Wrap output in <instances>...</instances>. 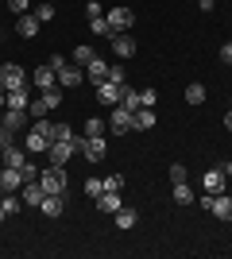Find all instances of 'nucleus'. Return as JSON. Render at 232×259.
<instances>
[{
	"instance_id": "21",
	"label": "nucleus",
	"mask_w": 232,
	"mask_h": 259,
	"mask_svg": "<svg viewBox=\"0 0 232 259\" xmlns=\"http://www.w3.org/2000/svg\"><path fill=\"white\" fill-rule=\"evenodd\" d=\"M85 74H89V81H93V85H97V81H105V77H109V62H105V58H93V62L85 66Z\"/></svg>"
},
{
	"instance_id": "7",
	"label": "nucleus",
	"mask_w": 232,
	"mask_h": 259,
	"mask_svg": "<svg viewBox=\"0 0 232 259\" xmlns=\"http://www.w3.org/2000/svg\"><path fill=\"white\" fill-rule=\"evenodd\" d=\"M109 132L112 136H128V132H132V112H128L124 105H116L109 112Z\"/></svg>"
},
{
	"instance_id": "6",
	"label": "nucleus",
	"mask_w": 232,
	"mask_h": 259,
	"mask_svg": "<svg viewBox=\"0 0 232 259\" xmlns=\"http://www.w3.org/2000/svg\"><path fill=\"white\" fill-rule=\"evenodd\" d=\"M0 85H4V89H27V74H23V66L4 62V66H0Z\"/></svg>"
},
{
	"instance_id": "4",
	"label": "nucleus",
	"mask_w": 232,
	"mask_h": 259,
	"mask_svg": "<svg viewBox=\"0 0 232 259\" xmlns=\"http://www.w3.org/2000/svg\"><path fill=\"white\" fill-rule=\"evenodd\" d=\"M39 186H43L47 194H66V166H47V170H39Z\"/></svg>"
},
{
	"instance_id": "35",
	"label": "nucleus",
	"mask_w": 232,
	"mask_h": 259,
	"mask_svg": "<svg viewBox=\"0 0 232 259\" xmlns=\"http://www.w3.org/2000/svg\"><path fill=\"white\" fill-rule=\"evenodd\" d=\"M105 81H112V85H124V81H128L124 66H120V62H116V66H109V77H105Z\"/></svg>"
},
{
	"instance_id": "45",
	"label": "nucleus",
	"mask_w": 232,
	"mask_h": 259,
	"mask_svg": "<svg viewBox=\"0 0 232 259\" xmlns=\"http://www.w3.org/2000/svg\"><path fill=\"white\" fill-rule=\"evenodd\" d=\"M221 58H224V62H232V43H224V47H221Z\"/></svg>"
},
{
	"instance_id": "48",
	"label": "nucleus",
	"mask_w": 232,
	"mask_h": 259,
	"mask_svg": "<svg viewBox=\"0 0 232 259\" xmlns=\"http://www.w3.org/2000/svg\"><path fill=\"white\" fill-rule=\"evenodd\" d=\"M224 174H228V182H232V159H228V162H224Z\"/></svg>"
},
{
	"instance_id": "18",
	"label": "nucleus",
	"mask_w": 232,
	"mask_h": 259,
	"mask_svg": "<svg viewBox=\"0 0 232 259\" xmlns=\"http://www.w3.org/2000/svg\"><path fill=\"white\" fill-rule=\"evenodd\" d=\"M0 120H4V128H12L16 136L27 128V112H20V108H4V116H0Z\"/></svg>"
},
{
	"instance_id": "10",
	"label": "nucleus",
	"mask_w": 232,
	"mask_h": 259,
	"mask_svg": "<svg viewBox=\"0 0 232 259\" xmlns=\"http://www.w3.org/2000/svg\"><path fill=\"white\" fill-rule=\"evenodd\" d=\"M105 16H109L112 31H128V27L135 23V12H132V8H109Z\"/></svg>"
},
{
	"instance_id": "5",
	"label": "nucleus",
	"mask_w": 232,
	"mask_h": 259,
	"mask_svg": "<svg viewBox=\"0 0 232 259\" xmlns=\"http://www.w3.org/2000/svg\"><path fill=\"white\" fill-rule=\"evenodd\" d=\"M201 190H205V194H224V190H228V174H224V166H209V170L201 174Z\"/></svg>"
},
{
	"instance_id": "1",
	"label": "nucleus",
	"mask_w": 232,
	"mask_h": 259,
	"mask_svg": "<svg viewBox=\"0 0 232 259\" xmlns=\"http://www.w3.org/2000/svg\"><path fill=\"white\" fill-rule=\"evenodd\" d=\"M23 151L31 155H47L51 151V120H35L31 128H27V136H23Z\"/></svg>"
},
{
	"instance_id": "27",
	"label": "nucleus",
	"mask_w": 232,
	"mask_h": 259,
	"mask_svg": "<svg viewBox=\"0 0 232 259\" xmlns=\"http://www.w3.org/2000/svg\"><path fill=\"white\" fill-rule=\"evenodd\" d=\"M186 101L190 105H205V85H201V81H190L186 85Z\"/></svg>"
},
{
	"instance_id": "34",
	"label": "nucleus",
	"mask_w": 232,
	"mask_h": 259,
	"mask_svg": "<svg viewBox=\"0 0 232 259\" xmlns=\"http://www.w3.org/2000/svg\"><path fill=\"white\" fill-rule=\"evenodd\" d=\"M85 194L93 197V201H97V197L105 194V178H85Z\"/></svg>"
},
{
	"instance_id": "44",
	"label": "nucleus",
	"mask_w": 232,
	"mask_h": 259,
	"mask_svg": "<svg viewBox=\"0 0 232 259\" xmlns=\"http://www.w3.org/2000/svg\"><path fill=\"white\" fill-rule=\"evenodd\" d=\"M198 8L201 12H213V8H217V0H198Z\"/></svg>"
},
{
	"instance_id": "38",
	"label": "nucleus",
	"mask_w": 232,
	"mask_h": 259,
	"mask_svg": "<svg viewBox=\"0 0 232 259\" xmlns=\"http://www.w3.org/2000/svg\"><path fill=\"white\" fill-rule=\"evenodd\" d=\"M140 101H144V108H155V101H159V93H155V89H140Z\"/></svg>"
},
{
	"instance_id": "17",
	"label": "nucleus",
	"mask_w": 232,
	"mask_h": 259,
	"mask_svg": "<svg viewBox=\"0 0 232 259\" xmlns=\"http://www.w3.org/2000/svg\"><path fill=\"white\" fill-rule=\"evenodd\" d=\"M43 197H47V190L43 186H39V178H35V182H23V205H43Z\"/></svg>"
},
{
	"instance_id": "22",
	"label": "nucleus",
	"mask_w": 232,
	"mask_h": 259,
	"mask_svg": "<svg viewBox=\"0 0 232 259\" xmlns=\"http://www.w3.org/2000/svg\"><path fill=\"white\" fill-rule=\"evenodd\" d=\"M89 31L101 35V39H112V23H109V16H89Z\"/></svg>"
},
{
	"instance_id": "40",
	"label": "nucleus",
	"mask_w": 232,
	"mask_h": 259,
	"mask_svg": "<svg viewBox=\"0 0 232 259\" xmlns=\"http://www.w3.org/2000/svg\"><path fill=\"white\" fill-rule=\"evenodd\" d=\"M105 190H124V174H109V178H105Z\"/></svg>"
},
{
	"instance_id": "15",
	"label": "nucleus",
	"mask_w": 232,
	"mask_h": 259,
	"mask_svg": "<svg viewBox=\"0 0 232 259\" xmlns=\"http://www.w3.org/2000/svg\"><path fill=\"white\" fill-rule=\"evenodd\" d=\"M0 186H4V190H23V170L20 166H4V170H0Z\"/></svg>"
},
{
	"instance_id": "26",
	"label": "nucleus",
	"mask_w": 232,
	"mask_h": 259,
	"mask_svg": "<svg viewBox=\"0 0 232 259\" xmlns=\"http://www.w3.org/2000/svg\"><path fill=\"white\" fill-rule=\"evenodd\" d=\"M39 209H43L47 217H62V194H47Z\"/></svg>"
},
{
	"instance_id": "29",
	"label": "nucleus",
	"mask_w": 232,
	"mask_h": 259,
	"mask_svg": "<svg viewBox=\"0 0 232 259\" xmlns=\"http://www.w3.org/2000/svg\"><path fill=\"white\" fill-rule=\"evenodd\" d=\"M93 58H97V51H93V47H85V43L74 47V62H77V66H89Z\"/></svg>"
},
{
	"instance_id": "23",
	"label": "nucleus",
	"mask_w": 232,
	"mask_h": 259,
	"mask_svg": "<svg viewBox=\"0 0 232 259\" xmlns=\"http://www.w3.org/2000/svg\"><path fill=\"white\" fill-rule=\"evenodd\" d=\"M27 105H31L27 89H8V105H4V108H20V112H27Z\"/></svg>"
},
{
	"instance_id": "16",
	"label": "nucleus",
	"mask_w": 232,
	"mask_h": 259,
	"mask_svg": "<svg viewBox=\"0 0 232 259\" xmlns=\"http://www.w3.org/2000/svg\"><path fill=\"white\" fill-rule=\"evenodd\" d=\"M159 120H155V108H140V112H132V132H151Z\"/></svg>"
},
{
	"instance_id": "3",
	"label": "nucleus",
	"mask_w": 232,
	"mask_h": 259,
	"mask_svg": "<svg viewBox=\"0 0 232 259\" xmlns=\"http://www.w3.org/2000/svg\"><path fill=\"white\" fill-rule=\"evenodd\" d=\"M81 143H85V136H74V140H55V143H51V151H47V159L55 162V166H66V162L74 159V151H81Z\"/></svg>"
},
{
	"instance_id": "13",
	"label": "nucleus",
	"mask_w": 232,
	"mask_h": 259,
	"mask_svg": "<svg viewBox=\"0 0 232 259\" xmlns=\"http://www.w3.org/2000/svg\"><path fill=\"white\" fill-rule=\"evenodd\" d=\"M93 97H97L105 108H116V105H120V85H112V81H97V93H93Z\"/></svg>"
},
{
	"instance_id": "30",
	"label": "nucleus",
	"mask_w": 232,
	"mask_h": 259,
	"mask_svg": "<svg viewBox=\"0 0 232 259\" xmlns=\"http://www.w3.org/2000/svg\"><path fill=\"white\" fill-rule=\"evenodd\" d=\"M55 140H74V128H70V124H55V120H51V143Z\"/></svg>"
},
{
	"instance_id": "50",
	"label": "nucleus",
	"mask_w": 232,
	"mask_h": 259,
	"mask_svg": "<svg viewBox=\"0 0 232 259\" xmlns=\"http://www.w3.org/2000/svg\"><path fill=\"white\" fill-rule=\"evenodd\" d=\"M0 128H4V120H0Z\"/></svg>"
},
{
	"instance_id": "36",
	"label": "nucleus",
	"mask_w": 232,
	"mask_h": 259,
	"mask_svg": "<svg viewBox=\"0 0 232 259\" xmlns=\"http://www.w3.org/2000/svg\"><path fill=\"white\" fill-rule=\"evenodd\" d=\"M8 12L12 16H27V12H31V0H8Z\"/></svg>"
},
{
	"instance_id": "14",
	"label": "nucleus",
	"mask_w": 232,
	"mask_h": 259,
	"mask_svg": "<svg viewBox=\"0 0 232 259\" xmlns=\"http://www.w3.org/2000/svg\"><path fill=\"white\" fill-rule=\"evenodd\" d=\"M39 27H43V23L35 20V12H27V16H16V31H20L23 39H35V35H39Z\"/></svg>"
},
{
	"instance_id": "2",
	"label": "nucleus",
	"mask_w": 232,
	"mask_h": 259,
	"mask_svg": "<svg viewBox=\"0 0 232 259\" xmlns=\"http://www.w3.org/2000/svg\"><path fill=\"white\" fill-rule=\"evenodd\" d=\"M201 201V209L209 217H217V221H232V194L224 190V194H201L198 197Z\"/></svg>"
},
{
	"instance_id": "8",
	"label": "nucleus",
	"mask_w": 232,
	"mask_h": 259,
	"mask_svg": "<svg viewBox=\"0 0 232 259\" xmlns=\"http://www.w3.org/2000/svg\"><path fill=\"white\" fill-rule=\"evenodd\" d=\"M81 151H85V159H89V162H101L105 155H109V140H105V136H85Z\"/></svg>"
},
{
	"instance_id": "43",
	"label": "nucleus",
	"mask_w": 232,
	"mask_h": 259,
	"mask_svg": "<svg viewBox=\"0 0 232 259\" xmlns=\"http://www.w3.org/2000/svg\"><path fill=\"white\" fill-rule=\"evenodd\" d=\"M85 12L89 16H105V12H101V0H85Z\"/></svg>"
},
{
	"instance_id": "41",
	"label": "nucleus",
	"mask_w": 232,
	"mask_h": 259,
	"mask_svg": "<svg viewBox=\"0 0 232 259\" xmlns=\"http://www.w3.org/2000/svg\"><path fill=\"white\" fill-rule=\"evenodd\" d=\"M20 170H23V182H35V178H39V166H31V162H23Z\"/></svg>"
},
{
	"instance_id": "51",
	"label": "nucleus",
	"mask_w": 232,
	"mask_h": 259,
	"mask_svg": "<svg viewBox=\"0 0 232 259\" xmlns=\"http://www.w3.org/2000/svg\"><path fill=\"white\" fill-rule=\"evenodd\" d=\"M51 4H55V0H51Z\"/></svg>"
},
{
	"instance_id": "28",
	"label": "nucleus",
	"mask_w": 232,
	"mask_h": 259,
	"mask_svg": "<svg viewBox=\"0 0 232 259\" xmlns=\"http://www.w3.org/2000/svg\"><path fill=\"white\" fill-rule=\"evenodd\" d=\"M35 20H39V23H51V20H55V4H51V0H43V4H35Z\"/></svg>"
},
{
	"instance_id": "49",
	"label": "nucleus",
	"mask_w": 232,
	"mask_h": 259,
	"mask_svg": "<svg viewBox=\"0 0 232 259\" xmlns=\"http://www.w3.org/2000/svg\"><path fill=\"white\" fill-rule=\"evenodd\" d=\"M4 221H8V213H4V205H0V225H4Z\"/></svg>"
},
{
	"instance_id": "37",
	"label": "nucleus",
	"mask_w": 232,
	"mask_h": 259,
	"mask_svg": "<svg viewBox=\"0 0 232 259\" xmlns=\"http://www.w3.org/2000/svg\"><path fill=\"white\" fill-rule=\"evenodd\" d=\"M39 93H43L47 108H58V105H62V93H58V89H39Z\"/></svg>"
},
{
	"instance_id": "20",
	"label": "nucleus",
	"mask_w": 232,
	"mask_h": 259,
	"mask_svg": "<svg viewBox=\"0 0 232 259\" xmlns=\"http://www.w3.org/2000/svg\"><path fill=\"white\" fill-rule=\"evenodd\" d=\"M112 217H116V228H120V232H128V228H135V221H140V213H135L132 205H120V209H116V213H112Z\"/></svg>"
},
{
	"instance_id": "12",
	"label": "nucleus",
	"mask_w": 232,
	"mask_h": 259,
	"mask_svg": "<svg viewBox=\"0 0 232 259\" xmlns=\"http://www.w3.org/2000/svg\"><path fill=\"white\" fill-rule=\"evenodd\" d=\"M112 54H116V58H132L135 54V39L128 31H112Z\"/></svg>"
},
{
	"instance_id": "25",
	"label": "nucleus",
	"mask_w": 232,
	"mask_h": 259,
	"mask_svg": "<svg viewBox=\"0 0 232 259\" xmlns=\"http://www.w3.org/2000/svg\"><path fill=\"white\" fill-rule=\"evenodd\" d=\"M4 166H23V162H27V155H23V147H16V143H12V147H4Z\"/></svg>"
},
{
	"instance_id": "24",
	"label": "nucleus",
	"mask_w": 232,
	"mask_h": 259,
	"mask_svg": "<svg viewBox=\"0 0 232 259\" xmlns=\"http://www.w3.org/2000/svg\"><path fill=\"white\" fill-rule=\"evenodd\" d=\"M174 201H178V205H194V201H198L194 186H186V182H174Z\"/></svg>"
},
{
	"instance_id": "9",
	"label": "nucleus",
	"mask_w": 232,
	"mask_h": 259,
	"mask_svg": "<svg viewBox=\"0 0 232 259\" xmlns=\"http://www.w3.org/2000/svg\"><path fill=\"white\" fill-rule=\"evenodd\" d=\"M81 77H85V74H81V66H77V62H62V66H58V85H62V89H77V85H81Z\"/></svg>"
},
{
	"instance_id": "32",
	"label": "nucleus",
	"mask_w": 232,
	"mask_h": 259,
	"mask_svg": "<svg viewBox=\"0 0 232 259\" xmlns=\"http://www.w3.org/2000/svg\"><path fill=\"white\" fill-rule=\"evenodd\" d=\"M105 132H109V120H85V136H105Z\"/></svg>"
},
{
	"instance_id": "46",
	"label": "nucleus",
	"mask_w": 232,
	"mask_h": 259,
	"mask_svg": "<svg viewBox=\"0 0 232 259\" xmlns=\"http://www.w3.org/2000/svg\"><path fill=\"white\" fill-rule=\"evenodd\" d=\"M224 128L232 132V101H228V112H224Z\"/></svg>"
},
{
	"instance_id": "31",
	"label": "nucleus",
	"mask_w": 232,
	"mask_h": 259,
	"mask_svg": "<svg viewBox=\"0 0 232 259\" xmlns=\"http://www.w3.org/2000/svg\"><path fill=\"white\" fill-rule=\"evenodd\" d=\"M47 112H51V108H47V101H43V97H35L31 105H27V116H31V120H43Z\"/></svg>"
},
{
	"instance_id": "42",
	"label": "nucleus",
	"mask_w": 232,
	"mask_h": 259,
	"mask_svg": "<svg viewBox=\"0 0 232 259\" xmlns=\"http://www.w3.org/2000/svg\"><path fill=\"white\" fill-rule=\"evenodd\" d=\"M12 140H16V132H12V128H0V151L12 147Z\"/></svg>"
},
{
	"instance_id": "19",
	"label": "nucleus",
	"mask_w": 232,
	"mask_h": 259,
	"mask_svg": "<svg viewBox=\"0 0 232 259\" xmlns=\"http://www.w3.org/2000/svg\"><path fill=\"white\" fill-rule=\"evenodd\" d=\"M124 205V201H120V190H105V194H101L97 197V209H101V213H116V209H120Z\"/></svg>"
},
{
	"instance_id": "47",
	"label": "nucleus",
	"mask_w": 232,
	"mask_h": 259,
	"mask_svg": "<svg viewBox=\"0 0 232 259\" xmlns=\"http://www.w3.org/2000/svg\"><path fill=\"white\" fill-rule=\"evenodd\" d=\"M4 105H8V89L0 85V108H4Z\"/></svg>"
},
{
	"instance_id": "11",
	"label": "nucleus",
	"mask_w": 232,
	"mask_h": 259,
	"mask_svg": "<svg viewBox=\"0 0 232 259\" xmlns=\"http://www.w3.org/2000/svg\"><path fill=\"white\" fill-rule=\"evenodd\" d=\"M31 81H35L39 89H55V85H58V70H55L51 62H43V66H35Z\"/></svg>"
},
{
	"instance_id": "39",
	"label": "nucleus",
	"mask_w": 232,
	"mask_h": 259,
	"mask_svg": "<svg viewBox=\"0 0 232 259\" xmlns=\"http://www.w3.org/2000/svg\"><path fill=\"white\" fill-rule=\"evenodd\" d=\"M190 174H186V166H182V162H174V166H170V182H186Z\"/></svg>"
},
{
	"instance_id": "33",
	"label": "nucleus",
	"mask_w": 232,
	"mask_h": 259,
	"mask_svg": "<svg viewBox=\"0 0 232 259\" xmlns=\"http://www.w3.org/2000/svg\"><path fill=\"white\" fill-rule=\"evenodd\" d=\"M0 205H4V213H8V217H16L23 209V201H20V197H12V194H4V197H0Z\"/></svg>"
}]
</instances>
